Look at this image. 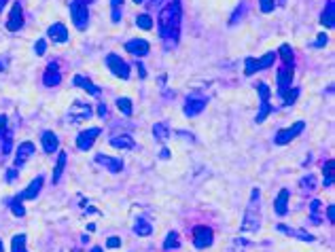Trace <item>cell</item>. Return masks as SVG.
<instances>
[{
    "mask_svg": "<svg viewBox=\"0 0 335 252\" xmlns=\"http://www.w3.org/2000/svg\"><path fill=\"white\" fill-rule=\"evenodd\" d=\"M117 108H119L125 116H132V112H134V104L130 98H117Z\"/></svg>",
    "mask_w": 335,
    "mask_h": 252,
    "instance_id": "32",
    "label": "cell"
},
{
    "mask_svg": "<svg viewBox=\"0 0 335 252\" xmlns=\"http://www.w3.org/2000/svg\"><path fill=\"white\" fill-rule=\"evenodd\" d=\"M136 26H138L140 30H151V28H153V20H151V15H147V13L138 15V17H136Z\"/></svg>",
    "mask_w": 335,
    "mask_h": 252,
    "instance_id": "36",
    "label": "cell"
},
{
    "mask_svg": "<svg viewBox=\"0 0 335 252\" xmlns=\"http://www.w3.org/2000/svg\"><path fill=\"white\" fill-rule=\"evenodd\" d=\"M43 184H45V176H36V178L32 180V182H30L28 186H26V188H24V191H22L20 195L15 197V200H17V202H26V200H36V195L41 193Z\"/></svg>",
    "mask_w": 335,
    "mask_h": 252,
    "instance_id": "14",
    "label": "cell"
},
{
    "mask_svg": "<svg viewBox=\"0 0 335 252\" xmlns=\"http://www.w3.org/2000/svg\"><path fill=\"white\" fill-rule=\"evenodd\" d=\"M92 252H104V250H102L100 246H94V248H92Z\"/></svg>",
    "mask_w": 335,
    "mask_h": 252,
    "instance_id": "49",
    "label": "cell"
},
{
    "mask_svg": "<svg viewBox=\"0 0 335 252\" xmlns=\"http://www.w3.org/2000/svg\"><path fill=\"white\" fill-rule=\"evenodd\" d=\"M320 24L327 30L335 28V2H333V0H327V6H324V11L320 15Z\"/></svg>",
    "mask_w": 335,
    "mask_h": 252,
    "instance_id": "24",
    "label": "cell"
},
{
    "mask_svg": "<svg viewBox=\"0 0 335 252\" xmlns=\"http://www.w3.org/2000/svg\"><path fill=\"white\" fill-rule=\"evenodd\" d=\"M7 125H9V121H7V116H5V114H0V138H3V136H5V134L9 132V128H7Z\"/></svg>",
    "mask_w": 335,
    "mask_h": 252,
    "instance_id": "43",
    "label": "cell"
},
{
    "mask_svg": "<svg viewBox=\"0 0 335 252\" xmlns=\"http://www.w3.org/2000/svg\"><path fill=\"white\" fill-rule=\"evenodd\" d=\"M47 36L53 40V42H58V44H62V42H66L68 40V28L64 24H53V26H49V30H47Z\"/></svg>",
    "mask_w": 335,
    "mask_h": 252,
    "instance_id": "18",
    "label": "cell"
},
{
    "mask_svg": "<svg viewBox=\"0 0 335 252\" xmlns=\"http://www.w3.org/2000/svg\"><path fill=\"white\" fill-rule=\"evenodd\" d=\"M0 252H5V244H3V240H0Z\"/></svg>",
    "mask_w": 335,
    "mask_h": 252,
    "instance_id": "51",
    "label": "cell"
},
{
    "mask_svg": "<svg viewBox=\"0 0 335 252\" xmlns=\"http://www.w3.org/2000/svg\"><path fill=\"white\" fill-rule=\"evenodd\" d=\"M34 51H36V56H45V51H47V42H45L43 38H41V40H36Z\"/></svg>",
    "mask_w": 335,
    "mask_h": 252,
    "instance_id": "41",
    "label": "cell"
},
{
    "mask_svg": "<svg viewBox=\"0 0 335 252\" xmlns=\"http://www.w3.org/2000/svg\"><path fill=\"white\" fill-rule=\"evenodd\" d=\"M94 112H92V106L85 104V102H75L70 106V110H68V119L72 123H83L87 119H92Z\"/></svg>",
    "mask_w": 335,
    "mask_h": 252,
    "instance_id": "10",
    "label": "cell"
},
{
    "mask_svg": "<svg viewBox=\"0 0 335 252\" xmlns=\"http://www.w3.org/2000/svg\"><path fill=\"white\" fill-rule=\"evenodd\" d=\"M96 161L100 166H104L108 172H113V174H119L123 170V161L121 159H115V157H108V155H96Z\"/></svg>",
    "mask_w": 335,
    "mask_h": 252,
    "instance_id": "21",
    "label": "cell"
},
{
    "mask_svg": "<svg viewBox=\"0 0 335 252\" xmlns=\"http://www.w3.org/2000/svg\"><path fill=\"white\" fill-rule=\"evenodd\" d=\"M24 26V2H17L13 4L11 13H9V20H7V30L9 32H17Z\"/></svg>",
    "mask_w": 335,
    "mask_h": 252,
    "instance_id": "11",
    "label": "cell"
},
{
    "mask_svg": "<svg viewBox=\"0 0 335 252\" xmlns=\"http://www.w3.org/2000/svg\"><path fill=\"white\" fill-rule=\"evenodd\" d=\"M11 252H28L26 250V236L20 233V236H13L11 240Z\"/></svg>",
    "mask_w": 335,
    "mask_h": 252,
    "instance_id": "33",
    "label": "cell"
},
{
    "mask_svg": "<svg viewBox=\"0 0 335 252\" xmlns=\"http://www.w3.org/2000/svg\"><path fill=\"white\" fill-rule=\"evenodd\" d=\"M178 246H180L178 233H176V231L168 233V238H166V242H164V248H166V250H174V248H178Z\"/></svg>",
    "mask_w": 335,
    "mask_h": 252,
    "instance_id": "34",
    "label": "cell"
},
{
    "mask_svg": "<svg viewBox=\"0 0 335 252\" xmlns=\"http://www.w3.org/2000/svg\"><path fill=\"white\" fill-rule=\"evenodd\" d=\"M327 218H329V222H333V220H335V208H333V204L327 208Z\"/></svg>",
    "mask_w": 335,
    "mask_h": 252,
    "instance_id": "46",
    "label": "cell"
},
{
    "mask_svg": "<svg viewBox=\"0 0 335 252\" xmlns=\"http://www.w3.org/2000/svg\"><path fill=\"white\" fill-rule=\"evenodd\" d=\"M305 128V123L303 121H297L293 123L291 128H284V130H280L276 136H274V144H278V146H284V144H291V140H295L299 134L303 132Z\"/></svg>",
    "mask_w": 335,
    "mask_h": 252,
    "instance_id": "5",
    "label": "cell"
},
{
    "mask_svg": "<svg viewBox=\"0 0 335 252\" xmlns=\"http://www.w3.org/2000/svg\"><path fill=\"white\" fill-rule=\"evenodd\" d=\"M134 2H136V4H140V2H144V0H134Z\"/></svg>",
    "mask_w": 335,
    "mask_h": 252,
    "instance_id": "53",
    "label": "cell"
},
{
    "mask_svg": "<svg viewBox=\"0 0 335 252\" xmlns=\"http://www.w3.org/2000/svg\"><path fill=\"white\" fill-rule=\"evenodd\" d=\"M41 144H43V150L47 152V155H53V152L60 148V138H58L53 132H43Z\"/></svg>",
    "mask_w": 335,
    "mask_h": 252,
    "instance_id": "20",
    "label": "cell"
},
{
    "mask_svg": "<svg viewBox=\"0 0 335 252\" xmlns=\"http://www.w3.org/2000/svg\"><path fill=\"white\" fill-rule=\"evenodd\" d=\"M333 168H335V161L333 159H327L322 166V184L324 186H333Z\"/></svg>",
    "mask_w": 335,
    "mask_h": 252,
    "instance_id": "27",
    "label": "cell"
},
{
    "mask_svg": "<svg viewBox=\"0 0 335 252\" xmlns=\"http://www.w3.org/2000/svg\"><path fill=\"white\" fill-rule=\"evenodd\" d=\"M259 6H261V11L263 13H271L274 11V0H259Z\"/></svg>",
    "mask_w": 335,
    "mask_h": 252,
    "instance_id": "40",
    "label": "cell"
},
{
    "mask_svg": "<svg viewBox=\"0 0 335 252\" xmlns=\"http://www.w3.org/2000/svg\"><path fill=\"white\" fill-rule=\"evenodd\" d=\"M100 134H102L100 128H89L85 132H81L77 136V148L79 150H89L94 146V142H96V138L100 136Z\"/></svg>",
    "mask_w": 335,
    "mask_h": 252,
    "instance_id": "12",
    "label": "cell"
},
{
    "mask_svg": "<svg viewBox=\"0 0 335 252\" xmlns=\"http://www.w3.org/2000/svg\"><path fill=\"white\" fill-rule=\"evenodd\" d=\"M43 83H45V87H58L62 83V72H60L58 62H51L47 66V70H45V74H43Z\"/></svg>",
    "mask_w": 335,
    "mask_h": 252,
    "instance_id": "16",
    "label": "cell"
},
{
    "mask_svg": "<svg viewBox=\"0 0 335 252\" xmlns=\"http://www.w3.org/2000/svg\"><path fill=\"white\" fill-rule=\"evenodd\" d=\"M297 98H299V87L288 89V92L282 96V106H291V104H295Z\"/></svg>",
    "mask_w": 335,
    "mask_h": 252,
    "instance_id": "35",
    "label": "cell"
},
{
    "mask_svg": "<svg viewBox=\"0 0 335 252\" xmlns=\"http://www.w3.org/2000/svg\"><path fill=\"white\" fill-rule=\"evenodd\" d=\"M72 83H75L77 87H81V89H85V92L87 94H92V96H100V87H98V85H94L92 83V78H89V76H83V74H77L75 78H72Z\"/></svg>",
    "mask_w": 335,
    "mask_h": 252,
    "instance_id": "23",
    "label": "cell"
},
{
    "mask_svg": "<svg viewBox=\"0 0 335 252\" xmlns=\"http://www.w3.org/2000/svg\"><path fill=\"white\" fill-rule=\"evenodd\" d=\"M257 89H259V98H261V106H259V112H257V123H263L265 119H267V114L274 110V108H271V104H269V87L265 85V83H259L257 85Z\"/></svg>",
    "mask_w": 335,
    "mask_h": 252,
    "instance_id": "9",
    "label": "cell"
},
{
    "mask_svg": "<svg viewBox=\"0 0 335 252\" xmlns=\"http://www.w3.org/2000/svg\"><path fill=\"white\" fill-rule=\"evenodd\" d=\"M15 176H17V168L9 170V172H7V182H13V180H15Z\"/></svg>",
    "mask_w": 335,
    "mask_h": 252,
    "instance_id": "45",
    "label": "cell"
},
{
    "mask_svg": "<svg viewBox=\"0 0 335 252\" xmlns=\"http://www.w3.org/2000/svg\"><path fill=\"white\" fill-rule=\"evenodd\" d=\"M98 114H100V116H106V114H108L106 104H104V102H100V106H98Z\"/></svg>",
    "mask_w": 335,
    "mask_h": 252,
    "instance_id": "47",
    "label": "cell"
},
{
    "mask_svg": "<svg viewBox=\"0 0 335 252\" xmlns=\"http://www.w3.org/2000/svg\"><path fill=\"white\" fill-rule=\"evenodd\" d=\"M153 136H155L159 142H166L170 138V128L166 123H155L153 125Z\"/></svg>",
    "mask_w": 335,
    "mask_h": 252,
    "instance_id": "29",
    "label": "cell"
},
{
    "mask_svg": "<svg viewBox=\"0 0 335 252\" xmlns=\"http://www.w3.org/2000/svg\"><path fill=\"white\" fill-rule=\"evenodd\" d=\"M104 62H106L108 70H111L117 78H121V80H128V78H130V66L125 64V62H123L119 56H115V53H108Z\"/></svg>",
    "mask_w": 335,
    "mask_h": 252,
    "instance_id": "7",
    "label": "cell"
},
{
    "mask_svg": "<svg viewBox=\"0 0 335 252\" xmlns=\"http://www.w3.org/2000/svg\"><path fill=\"white\" fill-rule=\"evenodd\" d=\"M288 200H291L288 188H280V193L276 195V200H274V212L278 216H284L288 212Z\"/></svg>",
    "mask_w": 335,
    "mask_h": 252,
    "instance_id": "19",
    "label": "cell"
},
{
    "mask_svg": "<svg viewBox=\"0 0 335 252\" xmlns=\"http://www.w3.org/2000/svg\"><path fill=\"white\" fill-rule=\"evenodd\" d=\"M206 104H208V98L204 94H197V92L189 94L187 100H185V114L187 116H197L206 108Z\"/></svg>",
    "mask_w": 335,
    "mask_h": 252,
    "instance_id": "6",
    "label": "cell"
},
{
    "mask_svg": "<svg viewBox=\"0 0 335 252\" xmlns=\"http://www.w3.org/2000/svg\"><path fill=\"white\" fill-rule=\"evenodd\" d=\"M111 146L115 148H123V150H132L136 146V142L132 136H128V134H123V136H113L111 138Z\"/></svg>",
    "mask_w": 335,
    "mask_h": 252,
    "instance_id": "25",
    "label": "cell"
},
{
    "mask_svg": "<svg viewBox=\"0 0 335 252\" xmlns=\"http://www.w3.org/2000/svg\"><path fill=\"white\" fill-rule=\"evenodd\" d=\"M70 17L77 30H85L89 24V4L81 2V0H72L70 2Z\"/></svg>",
    "mask_w": 335,
    "mask_h": 252,
    "instance_id": "4",
    "label": "cell"
},
{
    "mask_svg": "<svg viewBox=\"0 0 335 252\" xmlns=\"http://www.w3.org/2000/svg\"><path fill=\"white\" fill-rule=\"evenodd\" d=\"M214 242V233L210 227H206V224H197V227L193 229V246L195 248H210Z\"/></svg>",
    "mask_w": 335,
    "mask_h": 252,
    "instance_id": "8",
    "label": "cell"
},
{
    "mask_svg": "<svg viewBox=\"0 0 335 252\" xmlns=\"http://www.w3.org/2000/svg\"><path fill=\"white\" fill-rule=\"evenodd\" d=\"M276 60H278V58H276L274 51L265 53L263 58H246V60H244V64H246V66H244V76H252V74H255V72H259V70L271 68Z\"/></svg>",
    "mask_w": 335,
    "mask_h": 252,
    "instance_id": "3",
    "label": "cell"
},
{
    "mask_svg": "<svg viewBox=\"0 0 335 252\" xmlns=\"http://www.w3.org/2000/svg\"><path fill=\"white\" fill-rule=\"evenodd\" d=\"M11 210H13V214H15V216H20V218H22V216L26 214V210H24L22 202H17V200H13V202H11Z\"/></svg>",
    "mask_w": 335,
    "mask_h": 252,
    "instance_id": "39",
    "label": "cell"
},
{
    "mask_svg": "<svg viewBox=\"0 0 335 252\" xmlns=\"http://www.w3.org/2000/svg\"><path fill=\"white\" fill-rule=\"evenodd\" d=\"M36 152V146L30 142V140H26V142H22L20 146H17V152H15V168L20 170V168H24L26 166V161H28L32 155Z\"/></svg>",
    "mask_w": 335,
    "mask_h": 252,
    "instance_id": "15",
    "label": "cell"
},
{
    "mask_svg": "<svg viewBox=\"0 0 335 252\" xmlns=\"http://www.w3.org/2000/svg\"><path fill=\"white\" fill-rule=\"evenodd\" d=\"M64 168H66V152L62 150L60 155H58V164H56V168H53V176H51L53 184H58V182H60V178H62V172H64Z\"/></svg>",
    "mask_w": 335,
    "mask_h": 252,
    "instance_id": "28",
    "label": "cell"
},
{
    "mask_svg": "<svg viewBox=\"0 0 335 252\" xmlns=\"http://www.w3.org/2000/svg\"><path fill=\"white\" fill-rule=\"evenodd\" d=\"M125 51L132 53V56H136V58H144L151 51V47L144 38H132V40L125 42Z\"/></svg>",
    "mask_w": 335,
    "mask_h": 252,
    "instance_id": "17",
    "label": "cell"
},
{
    "mask_svg": "<svg viewBox=\"0 0 335 252\" xmlns=\"http://www.w3.org/2000/svg\"><path fill=\"white\" fill-rule=\"evenodd\" d=\"M81 2H85V4H89V2H94V0H81Z\"/></svg>",
    "mask_w": 335,
    "mask_h": 252,
    "instance_id": "52",
    "label": "cell"
},
{
    "mask_svg": "<svg viewBox=\"0 0 335 252\" xmlns=\"http://www.w3.org/2000/svg\"><path fill=\"white\" fill-rule=\"evenodd\" d=\"M7 2H9V0H0V11H3V6H5Z\"/></svg>",
    "mask_w": 335,
    "mask_h": 252,
    "instance_id": "50",
    "label": "cell"
},
{
    "mask_svg": "<svg viewBox=\"0 0 335 252\" xmlns=\"http://www.w3.org/2000/svg\"><path fill=\"white\" fill-rule=\"evenodd\" d=\"M327 42H329V36L322 32V34H318V38H316L314 47H316V49H322V47H324V44H327Z\"/></svg>",
    "mask_w": 335,
    "mask_h": 252,
    "instance_id": "42",
    "label": "cell"
},
{
    "mask_svg": "<svg viewBox=\"0 0 335 252\" xmlns=\"http://www.w3.org/2000/svg\"><path fill=\"white\" fill-rule=\"evenodd\" d=\"M280 233H284L288 238H297V240H303V242H314V236L307 231H301V229H295V227H286V224H278L276 227Z\"/></svg>",
    "mask_w": 335,
    "mask_h": 252,
    "instance_id": "22",
    "label": "cell"
},
{
    "mask_svg": "<svg viewBox=\"0 0 335 252\" xmlns=\"http://www.w3.org/2000/svg\"><path fill=\"white\" fill-rule=\"evenodd\" d=\"M134 231L138 233V236H144V238H147V236H151V233H153V227H151V222H149L147 218H142V216H140V218L136 220Z\"/></svg>",
    "mask_w": 335,
    "mask_h": 252,
    "instance_id": "31",
    "label": "cell"
},
{
    "mask_svg": "<svg viewBox=\"0 0 335 252\" xmlns=\"http://www.w3.org/2000/svg\"><path fill=\"white\" fill-rule=\"evenodd\" d=\"M276 58H280V62H282V66H293V49H291V44H280V49L276 53Z\"/></svg>",
    "mask_w": 335,
    "mask_h": 252,
    "instance_id": "26",
    "label": "cell"
},
{
    "mask_svg": "<svg viewBox=\"0 0 335 252\" xmlns=\"http://www.w3.org/2000/svg\"><path fill=\"white\" fill-rule=\"evenodd\" d=\"M180 2L178 0H170L166 6L159 8L157 15V28H159V36L164 40L166 49H174L180 36Z\"/></svg>",
    "mask_w": 335,
    "mask_h": 252,
    "instance_id": "1",
    "label": "cell"
},
{
    "mask_svg": "<svg viewBox=\"0 0 335 252\" xmlns=\"http://www.w3.org/2000/svg\"><path fill=\"white\" fill-rule=\"evenodd\" d=\"M123 4H125V0H111V20L115 24H119L121 22V15H123Z\"/></svg>",
    "mask_w": 335,
    "mask_h": 252,
    "instance_id": "30",
    "label": "cell"
},
{
    "mask_svg": "<svg viewBox=\"0 0 335 252\" xmlns=\"http://www.w3.org/2000/svg\"><path fill=\"white\" fill-rule=\"evenodd\" d=\"M293 83V66H280L278 68V96L282 98Z\"/></svg>",
    "mask_w": 335,
    "mask_h": 252,
    "instance_id": "13",
    "label": "cell"
},
{
    "mask_svg": "<svg viewBox=\"0 0 335 252\" xmlns=\"http://www.w3.org/2000/svg\"><path fill=\"white\" fill-rule=\"evenodd\" d=\"M106 246H108V248H119V246H121V240H119V238H108Z\"/></svg>",
    "mask_w": 335,
    "mask_h": 252,
    "instance_id": "44",
    "label": "cell"
},
{
    "mask_svg": "<svg viewBox=\"0 0 335 252\" xmlns=\"http://www.w3.org/2000/svg\"><path fill=\"white\" fill-rule=\"evenodd\" d=\"M320 206H322V204H320L318 200H314V202L310 204V216H312L310 220H312L314 224H318V222H320V216H318V210H320Z\"/></svg>",
    "mask_w": 335,
    "mask_h": 252,
    "instance_id": "38",
    "label": "cell"
},
{
    "mask_svg": "<svg viewBox=\"0 0 335 252\" xmlns=\"http://www.w3.org/2000/svg\"><path fill=\"white\" fill-rule=\"evenodd\" d=\"M161 2H164V0H149L147 6L149 8H155V6H161Z\"/></svg>",
    "mask_w": 335,
    "mask_h": 252,
    "instance_id": "48",
    "label": "cell"
},
{
    "mask_svg": "<svg viewBox=\"0 0 335 252\" xmlns=\"http://www.w3.org/2000/svg\"><path fill=\"white\" fill-rule=\"evenodd\" d=\"M261 229V191L252 188L250 204L246 206V214L242 220V231H259Z\"/></svg>",
    "mask_w": 335,
    "mask_h": 252,
    "instance_id": "2",
    "label": "cell"
},
{
    "mask_svg": "<svg viewBox=\"0 0 335 252\" xmlns=\"http://www.w3.org/2000/svg\"><path fill=\"white\" fill-rule=\"evenodd\" d=\"M286 2V0H278V4H284Z\"/></svg>",
    "mask_w": 335,
    "mask_h": 252,
    "instance_id": "54",
    "label": "cell"
},
{
    "mask_svg": "<svg viewBox=\"0 0 335 252\" xmlns=\"http://www.w3.org/2000/svg\"><path fill=\"white\" fill-rule=\"evenodd\" d=\"M3 144H0V152H3V155H9V152H11V146H13V138H11V132H7L3 138Z\"/></svg>",
    "mask_w": 335,
    "mask_h": 252,
    "instance_id": "37",
    "label": "cell"
}]
</instances>
